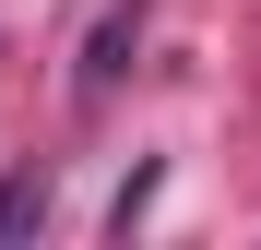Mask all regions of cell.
<instances>
[{"label": "cell", "mask_w": 261, "mask_h": 250, "mask_svg": "<svg viewBox=\"0 0 261 250\" xmlns=\"http://www.w3.org/2000/svg\"><path fill=\"white\" fill-rule=\"evenodd\" d=\"M36 215H48V179H36V167H12V179H0V238H24Z\"/></svg>", "instance_id": "2"}, {"label": "cell", "mask_w": 261, "mask_h": 250, "mask_svg": "<svg viewBox=\"0 0 261 250\" xmlns=\"http://www.w3.org/2000/svg\"><path fill=\"white\" fill-rule=\"evenodd\" d=\"M130 36H143V0L95 24V60H83V96H107V83H119V48H130Z\"/></svg>", "instance_id": "1"}]
</instances>
